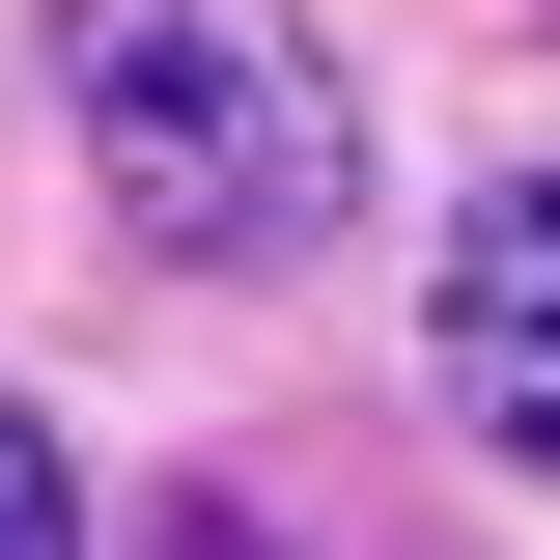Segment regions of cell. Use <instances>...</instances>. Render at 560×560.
Returning <instances> with one entry per match:
<instances>
[{
	"label": "cell",
	"mask_w": 560,
	"mask_h": 560,
	"mask_svg": "<svg viewBox=\"0 0 560 560\" xmlns=\"http://www.w3.org/2000/svg\"><path fill=\"white\" fill-rule=\"evenodd\" d=\"M57 113H84V168H113L197 280H280L364 197V84L308 57L280 0H57Z\"/></svg>",
	"instance_id": "6da1fadb"
},
{
	"label": "cell",
	"mask_w": 560,
	"mask_h": 560,
	"mask_svg": "<svg viewBox=\"0 0 560 560\" xmlns=\"http://www.w3.org/2000/svg\"><path fill=\"white\" fill-rule=\"evenodd\" d=\"M420 337H448V420L560 504V168H504V197L448 224V308H420Z\"/></svg>",
	"instance_id": "7a4b0ae2"
},
{
	"label": "cell",
	"mask_w": 560,
	"mask_h": 560,
	"mask_svg": "<svg viewBox=\"0 0 560 560\" xmlns=\"http://www.w3.org/2000/svg\"><path fill=\"white\" fill-rule=\"evenodd\" d=\"M0 560H84V504H57V448H28V393H0Z\"/></svg>",
	"instance_id": "3957f363"
}]
</instances>
